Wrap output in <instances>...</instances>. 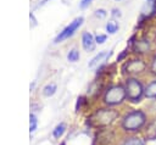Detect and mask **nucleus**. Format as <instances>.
Here are the masks:
<instances>
[{"label": "nucleus", "mask_w": 156, "mask_h": 145, "mask_svg": "<svg viewBox=\"0 0 156 145\" xmlns=\"http://www.w3.org/2000/svg\"><path fill=\"white\" fill-rule=\"evenodd\" d=\"M146 123V115L145 112L140 111V110H134L130 111L128 113L124 115V117L122 118V128L126 132L129 133H134L140 130Z\"/></svg>", "instance_id": "f257e3e1"}, {"label": "nucleus", "mask_w": 156, "mask_h": 145, "mask_svg": "<svg viewBox=\"0 0 156 145\" xmlns=\"http://www.w3.org/2000/svg\"><path fill=\"white\" fill-rule=\"evenodd\" d=\"M118 117V112L113 108H100L91 117L90 123L95 127H106L110 126Z\"/></svg>", "instance_id": "f03ea898"}, {"label": "nucleus", "mask_w": 156, "mask_h": 145, "mask_svg": "<svg viewBox=\"0 0 156 145\" xmlns=\"http://www.w3.org/2000/svg\"><path fill=\"white\" fill-rule=\"evenodd\" d=\"M126 95L127 99L132 102H138L143 97L145 93V88L143 87L141 82L138 80L136 78H128L126 80Z\"/></svg>", "instance_id": "7ed1b4c3"}, {"label": "nucleus", "mask_w": 156, "mask_h": 145, "mask_svg": "<svg viewBox=\"0 0 156 145\" xmlns=\"http://www.w3.org/2000/svg\"><path fill=\"white\" fill-rule=\"evenodd\" d=\"M126 97V88L123 85H112L106 90L104 95V101L108 106H116L122 104Z\"/></svg>", "instance_id": "20e7f679"}, {"label": "nucleus", "mask_w": 156, "mask_h": 145, "mask_svg": "<svg viewBox=\"0 0 156 145\" xmlns=\"http://www.w3.org/2000/svg\"><path fill=\"white\" fill-rule=\"evenodd\" d=\"M83 21H84L83 17H77V18H74L67 27H65V28L60 32V34L55 38L54 43H61V41H63L65 39H68L69 37H72V35L74 34V32L82 26Z\"/></svg>", "instance_id": "39448f33"}, {"label": "nucleus", "mask_w": 156, "mask_h": 145, "mask_svg": "<svg viewBox=\"0 0 156 145\" xmlns=\"http://www.w3.org/2000/svg\"><path fill=\"white\" fill-rule=\"evenodd\" d=\"M146 68V63L140 60V58H134V60H130V61H127L123 66V72L127 73V74H130V76H134V74H139V73H143Z\"/></svg>", "instance_id": "423d86ee"}, {"label": "nucleus", "mask_w": 156, "mask_h": 145, "mask_svg": "<svg viewBox=\"0 0 156 145\" xmlns=\"http://www.w3.org/2000/svg\"><path fill=\"white\" fill-rule=\"evenodd\" d=\"M156 13V0H146L141 9V18H149Z\"/></svg>", "instance_id": "0eeeda50"}, {"label": "nucleus", "mask_w": 156, "mask_h": 145, "mask_svg": "<svg viewBox=\"0 0 156 145\" xmlns=\"http://www.w3.org/2000/svg\"><path fill=\"white\" fill-rule=\"evenodd\" d=\"M111 56V52H108V51H101V52H99L96 56H94L91 60H90V62L88 63V66H89V68H95V67H99L101 63H104L108 57Z\"/></svg>", "instance_id": "6e6552de"}, {"label": "nucleus", "mask_w": 156, "mask_h": 145, "mask_svg": "<svg viewBox=\"0 0 156 145\" xmlns=\"http://www.w3.org/2000/svg\"><path fill=\"white\" fill-rule=\"evenodd\" d=\"M82 44L87 51H93L95 49V38L89 32H84L82 35Z\"/></svg>", "instance_id": "1a4fd4ad"}, {"label": "nucleus", "mask_w": 156, "mask_h": 145, "mask_svg": "<svg viewBox=\"0 0 156 145\" xmlns=\"http://www.w3.org/2000/svg\"><path fill=\"white\" fill-rule=\"evenodd\" d=\"M133 50L138 54H145L150 50V41L147 39H140L133 43Z\"/></svg>", "instance_id": "9d476101"}, {"label": "nucleus", "mask_w": 156, "mask_h": 145, "mask_svg": "<svg viewBox=\"0 0 156 145\" xmlns=\"http://www.w3.org/2000/svg\"><path fill=\"white\" fill-rule=\"evenodd\" d=\"M144 95L149 99H156V79L146 85Z\"/></svg>", "instance_id": "9b49d317"}, {"label": "nucleus", "mask_w": 156, "mask_h": 145, "mask_svg": "<svg viewBox=\"0 0 156 145\" xmlns=\"http://www.w3.org/2000/svg\"><path fill=\"white\" fill-rule=\"evenodd\" d=\"M121 145H145V141L139 136H129L126 138Z\"/></svg>", "instance_id": "f8f14e48"}, {"label": "nucleus", "mask_w": 156, "mask_h": 145, "mask_svg": "<svg viewBox=\"0 0 156 145\" xmlns=\"http://www.w3.org/2000/svg\"><path fill=\"white\" fill-rule=\"evenodd\" d=\"M146 138L149 140L156 139V119H154L146 128Z\"/></svg>", "instance_id": "ddd939ff"}, {"label": "nucleus", "mask_w": 156, "mask_h": 145, "mask_svg": "<svg viewBox=\"0 0 156 145\" xmlns=\"http://www.w3.org/2000/svg\"><path fill=\"white\" fill-rule=\"evenodd\" d=\"M118 30V23L116 21H108L106 24V32L110 34H115Z\"/></svg>", "instance_id": "4468645a"}, {"label": "nucleus", "mask_w": 156, "mask_h": 145, "mask_svg": "<svg viewBox=\"0 0 156 145\" xmlns=\"http://www.w3.org/2000/svg\"><path fill=\"white\" fill-rule=\"evenodd\" d=\"M55 91H56V84H54V83L48 84V85L44 87V89H43V93H44L45 96H51V95L55 94Z\"/></svg>", "instance_id": "2eb2a0df"}, {"label": "nucleus", "mask_w": 156, "mask_h": 145, "mask_svg": "<svg viewBox=\"0 0 156 145\" xmlns=\"http://www.w3.org/2000/svg\"><path fill=\"white\" fill-rule=\"evenodd\" d=\"M78 58H79V51L77 49H72L67 54V60L71 62H76V61H78Z\"/></svg>", "instance_id": "dca6fc26"}, {"label": "nucleus", "mask_w": 156, "mask_h": 145, "mask_svg": "<svg viewBox=\"0 0 156 145\" xmlns=\"http://www.w3.org/2000/svg\"><path fill=\"white\" fill-rule=\"evenodd\" d=\"M65 129H66V126H65V123H60L58 126H56V128L54 129V136L55 138H60L63 133H65Z\"/></svg>", "instance_id": "f3484780"}, {"label": "nucleus", "mask_w": 156, "mask_h": 145, "mask_svg": "<svg viewBox=\"0 0 156 145\" xmlns=\"http://www.w3.org/2000/svg\"><path fill=\"white\" fill-rule=\"evenodd\" d=\"M29 118H30V122H29V130H30V132H34L35 128H37V118H35L34 115H30Z\"/></svg>", "instance_id": "a211bd4d"}, {"label": "nucleus", "mask_w": 156, "mask_h": 145, "mask_svg": "<svg viewBox=\"0 0 156 145\" xmlns=\"http://www.w3.org/2000/svg\"><path fill=\"white\" fill-rule=\"evenodd\" d=\"M106 39H107V35H105V34H98V35L95 37V43H98V44H104V43L106 41Z\"/></svg>", "instance_id": "6ab92c4d"}, {"label": "nucleus", "mask_w": 156, "mask_h": 145, "mask_svg": "<svg viewBox=\"0 0 156 145\" xmlns=\"http://www.w3.org/2000/svg\"><path fill=\"white\" fill-rule=\"evenodd\" d=\"M106 15H107V12H106L105 10H102V9H99V10L95 11V16H96V17L104 18V17H106Z\"/></svg>", "instance_id": "aec40b11"}, {"label": "nucleus", "mask_w": 156, "mask_h": 145, "mask_svg": "<svg viewBox=\"0 0 156 145\" xmlns=\"http://www.w3.org/2000/svg\"><path fill=\"white\" fill-rule=\"evenodd\" d=\"M150 71L152 74H156V55L154 56L152 61H151V65H150Z\"/></svg>", "instance_id": "412c9836"}, {"label": "nucleus", "mask_w": 156, "mask_h": 145, "mask_svg": "<svg viewBox=\"0 0 156 145\" xmlns=\"http://www.w3.org/2000/svg\"><path fill=\"white\" fill-rule=\"evenodd\" d=\"M90 2H91V0H82V1H80V7H82V9H85Z\"/></svg>", "instance_id": "4be33fe9"}, {"label": "nucleus", "mask_w": 156, "mask_h": 145, "mask_svg": "<svg viewBox=\"0 0 156 145\" xmlns=\"http://www.w3.org/2000/svg\"><path fill=\"white\" fill-rule=\"evenodd\" d=\"M112 16L119 17V16H121V11H119L118 9H113V10H112Z\"/></svg>", "instance_id": "5701e85b"}, {"label": "nucleus", "mask_w": 156, "mask_h": 145, "mask_svg": "<svg viewBox=\"0 0 156 145\" xmlns=\"http://www.w3.org/2000/svg\"><path fill=\"white\" fill-rule=\"evenodd\" d=\"M126 55H127V52H126V51H123V52H122V54H121V55L117 57V61H121V60H122V58H123Z\"/></svg>", "instance_id": "b1692460"}, {"label": "nucleus", "mask_w": 156, "mask_h": 145, "mask_svg": "<svg viewBox=\"0 0 156 145\" xmlns=\"http://www.w3.org/2000/svg\"><path fill=\"white\" fill-rule=\"evenodd\" d=\"M46 1H48V0H43V1H41V2H40V4H41V5H43V4H45V2H46Z\"/></svg>", "instance_id": "393cba45"}]
</instances>
